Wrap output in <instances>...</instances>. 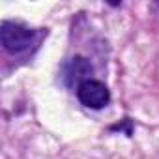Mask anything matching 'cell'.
<instances>
[{
    "instance_id": "obj_1",
    "label": "cell",
    "mask_w": 159,
    "mask_h": 159,
    "mask_svg": "<svg viewBox=\"0 0 159 159\" xmlns=\"http://www.w3.org/2000/svg\"><path fill=\"white\" fill-rule=\"evenodd\" d=\"M45 36L47 30L43 28L36 30L15 21H2V26H0V43L10 54L28 52L32 47H38Z\"/></svg>"
},
{
    "instance_id": "obj_2",
    "label": "cell",
    "mask_w": 159,
    "mask_h": 159,
    "mask_svg": "<svg viewBox=\"0 0 159 159\" xmlns=\"http://www.w3.org/2000/svg\"><path fill=\"white\" fill-rule=\"evenodd\" d=\"M77 99L88 109L99 111L111 103V92L105 83L96 81V79H88V81L77 86Z\"/></svg>"
},
{
    "instance_id": "obj_3",
    "label": "cell",
    "mask_w": 159,
    "mask_h": 159,
    "mask_svg": "<svg viewBox=\"0 0 159 159\" xmlns=\"http://www.w3.org/2000/svg\"><path fill=\"white\" fill-rule=\"evenodd\" d=\"M92 73V64L88 58L84 56H73L71 60H67L64 64V83L67 86H79L81 83L88 81V75Z\"/></svg>"
}]
</instances>
